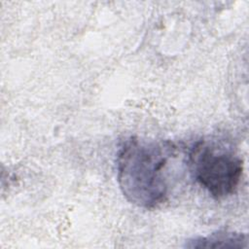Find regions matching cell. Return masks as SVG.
Here are the masks:
<instances>
[{
    "label": "cell",
    "instance_id": "1",
    "mask_svg": "<svg viewBox=\"0 0 249 249\" xmlns=\"http://www.w3.org/2000/svg\"><path fill=\"white\" fill-rule=\"evenodd\" d=\"M176 158L169 141L131 136L117 154V179L124 196L143 209H154L168 196V164Z\"/></svg>",
    "mask_w": 249,
    "mask_h": 249
},
{
    "label": "cell",
    "instance_id": "2",
    "mask_svg": "<svg viewBox=\"0 0 249 249\" xmlns=\"http://www.w3.org/2000/svg\"><path fill=\"white\" fill-rule=\"evenodd\" d=\"M188 161L196 181L214 198H225L236 191L243 161L231 151L199 141L191 149Z\"/></svg>",
    "mask_w": 249,
    "mask_h": 249
},
{
    "label": "cell",
    "instance_id": "3",
    "mask_svg": "<svg viewBox=\"0 0 249 249\" xmlns=\"http://www.w3.org/2000/svg\"><path fill=\"white\" fill-rule=\"evenodd\" d=\"M247 246L246 234L230 231H218L186 242V247L189 248H247Z\"/></svg>",
    "mask_w": 249,
    "mask_h": 249
}]
</instances>
